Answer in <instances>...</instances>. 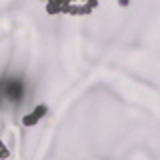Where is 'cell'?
Segmentation results:
<instances>
[{
  "mask_svg": "<svg viewBox=\"0 0 160 160\" xmlns=\"http://www.w3.org/2000/svg\"><path fill=\"white\" fill-rule=\"evenodd\" d=\"M24 96V84L20 78L6 76L0 80V102H20Z\"/></svg>",
  "mask_w": 160,
  "mask_h": 160,
  "instance_id": "1",
  "label": "cell"
}]
</instances>
